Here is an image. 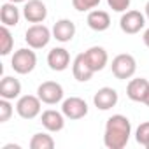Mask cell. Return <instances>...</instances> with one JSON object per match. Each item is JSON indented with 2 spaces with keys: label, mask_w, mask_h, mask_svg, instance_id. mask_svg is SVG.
Segmentation results:
<instances>
[{
  "label": "cell",
  "mask_w": 149,
  "mask_h": 149,
  "mask_svg": "<svg viewBox=\"0 0 149 149\" xmlns=\"http://www.w3.org/2000/svg\"><path fill=\"white\" fill-rule=\"evenodd\" d=\"M72 74H74V77H76L79 83H88L93 77L95 72L90 67L84 53H79L76 58H74V61H72Z\"/></svg>",
  "instance_id": "obj_13"
},
{
  "label": "cell",
  "mask_w": 149,
  "mask_h": 149,
  "mask_svg": "<svg viewBox=\"0 0 149 149\" xmlns=\"http://www.w3.org/2000/svg\"><path fill=\"white\" fill-rule=\"evenodd\" d=\"M61 112L65 114L67 119L77 121L88 114V104L81 97H70V98H65L61 102Z\"/></svg>",
  "instance_id": "obj_6"
},
{
  "label": "cell",
  "mask_w": 149,
  "mask_h": 149,
  "mask_svg": "<svg viewBox=\"0 0 149 149\" xmlns=\"http://www.w3.org/2000/svg\"><path fill=\"white\" fill-rule=\"evenodd\" d=\"M37 97L42 100V104L56 105L58 102L63 100V88L56 81H44L37 88Z\"/></svg>",
  "instance_id": "obj_8"
},
{
  "label": "cell",
  "mask_w": 149,
  "mask_h": 149,
  "mask_svg": "<svg viewBox=\"0 0 149 149\" xmlns=\"http://www.w3.org/2000/svg\"><path fill=\"white\" fill-rule=\"evenodd\" d=\"M144 26H146V14H142L140 11H125L119 19V28L128 35L139 33Z\"/></svg>",
  "instance_id": "obj_7"
},
{
  "label": "cell",
  "mask_w": 149,
  "mask_h": 149,
  "mask_svg": "<svg viewBox=\"0 0 149 149\" xmlns=\"http://www.w3.org/2000/svg\"><path fill=\"white\" fill-rule=\"evenodd\" d=\"M146 149H149V144H147V146H146Z\"/></svg>",
  "instance_id": "obj_31"
},
{
  "label": "cell",
  "mask_w": 149,
  "mask_h": 149,
  "mask_svg": "<svg viewBox=\"0 0 149 149\" xmlns=\"http://www.w3.org/2000/svg\"><path fill=\"white\" fill-rule=\"evenodd\" d=\"M47 65L54 72H63L70 65V54L65 47H53L47 53Z\"/></svg>",
  "instance_id": "obj_11"
},
{
  "label": "cell",
  "mask_w": 149,
  "mask_h": 149,
  "mask_svg": "<svg viewBox=\"0 0 149 149\" xmlns=\"http://www.w3.org/2000/svg\"><path fill=\"white\" fill-rule=\"evenodd\" d=\"M118 100H119L118 91H116L114 88H109V86L100 88V90L95 93V97H93V104H95V107L100 109V111H109V109L116 107Z\"/></svg>",
  "instance_id": "obj_10"
},
{
  "label": "cell",
  "mask_w": 149,
  "mask_h": 149,
  "mask_svg": "<svg viewBox=\"0 0 149 149\" xmlns=\"http://www.w3.org/2000/svg\"><path fill=\"white\" fill-rule=\"evenodd\" d=\"M51 39H53V30H49L42 23H33L25 32V40H26L28 47H32V49H42V47H46Z\"/></svg>",
  "instance_id": "obj_4"
},
{
  "label": "cell",
  "mask_w": 149,
  "mask_h": 149,
  "mask_svg": "<svg viewBox=\"0 0 149 149\" xmlns=\"http://www.w3.org/2000/svg\"><path fill=\"white\" fill-rule=\"evenodd\" d=\"M19 9L16 7L14 2H7L2 4V7H0V21H2V25L6 26H16L19 23Z\"/></svg>",
  "instance_id": "obj_19"
},
{
  "label": "cell",
  "mask_w": 149,
  "mask_h": 149,
  "mask_svg": "<svg viewBox=\"0 0 149 149\" xmlns=\"http://www.w3.org/2000/svg\"><path fill=\"white\" fill-rule=\"evenodd\" d=\"M142 104H146V105L149 107V91L146 93V97H144V100H142Z\"/></svg>",
  "instance_id": "obj_29"
},
{
  "label": "cell",
  "mask_w": 149,
  "mask_h": 149,
  "mask_svg": "<svg viewBox=\"0 0 149 149\" xmlns=\"http://www.w3.org/2000/svg\"><path fill=\"white\" fill-rule=\"evenodd\" d=\"M35 65H37V54L32 47H21V49L14 51V54L11 58V67L19 76L30 74L35 68Z\"/></svg>",
  "instance_id": "obj_2"
},
{
  "label": "cell",
  "mask_w": 149,
  "mask_h": 149,
  "mask_svg": "<svg viewBox=\"0 0 149 149\" xmlns=\"http://www.w3.org/2000/svg\"><path fill=\"white\" fill-rule=\"evenodd\" d=\"M4 149H21L18 144H7V146H4Z\"/></svg>",
  "instance_id": "obj_27"
},
{
  "label": "cell",
  "mask_w": 149,
  "mask_h": 149,
  "mask_svg": "<svg viewBox=\"0 0 149 149\" xmlns=\"http://www.w3.org/2000/svg\"><path fill=\"white\" fill-rule=\"evenodd\" d=\"M111 70H112V76L119 81H126L132 79L137 72V61L132 54L128 53H121L118 56H114L112 63H111Z\"/></svg>",
  "instance_id": "obj_3"
},
{
  "label": "cell",
  "mask_w": 149,
  "mask_h": 149,
  "mask_svg": "<svg viewBox=\"0 0 149 149\" xmlns=\"http://www.w3.org/2000/svg\"><path fill=\"white\" fill-rule=\"evenodd\" d=\"M23 16L28 23H44L47 18V7L42 0H26L23 6Z\"/></svg>",
  "instance_id": "obj_9"
},
{
  "label": "cell",
  "mask_w": 149,
  "mask_h": 149,
  "mask_svg": "<svg viewBox=\"0 0 149 149\" xmlns=\"http://www.w3.org/2000/svg\"><path fill=\"white\" fill-rule=\"evenodd\" d=\"M13 47H14V37H13L9 26L2 25V28H0V54L2 56L11 54Z\"/></svg>",
  "instance_id": "obj_20"
},
{
  "label": "cell",
  "mask_w": 149,
  "mask_h": 149,
  "mask_svg": "<svg viewBox=\"0 0 149 149\" xmlns=\"http://www.w3.org/2000/svg\"><path fill=\"white\" fill-rule=\"evenodd\" d=\"M9 2H14V4H21V2H26V0H9Z\"/></svg>",
  "instance_id": "obj_30"
},
{
  "label": "cell",
  "mask_w": 149,
  "mask_h": 149,
  "mask_svg": "<svg viewBox=\"0 0 149 149\" xmlns=\"http://www.w3.org/2000/svg\"><path fill=\"white\" fill-rule=\"evenodd\" d=\"M40 123L47 132H61L65 128V114L54 109H47L40 114Z\"/></svg>",
  "instance_id": "obj_12"
},
{
  "label": "cell",
  "mask_w": 149,
  "mask_h": 149,
  "mask_svg": "<svg viewBox=\"0 0 149 149\" xmlns=\"http://www.w3.org/2000/svg\"><path fill=\"white\" fill-rule=\"evenodd\" d=\"M13 112H14V107H13L11 100H7V98L0 100V123H7L11 119Z\"/></svg>",
  "instance_id": "obj_23"
},
{
  "label": "cell",
  "mask_w": 149,
  "mask_h": 149,
  "mask_svg": "<svg viewBox=\"0 0 149 149\" xmlns=\"http://www.w3.org/2000/svg\"><path fill=\"white\" fill-rule=\"evenodd\" d=\"M98 4H100V0H72V6H74V9H76V11H79V13L91 11V9H95Z\"/></svg>",
  "instance_id": "obj_24"
},
{
  "label": "cell",
  "mask_w": 149,
  "mask_h": 149,
  "mask_svg": "<svg viewBox=\"0 0 149 149\" xmlns=\"http://www.w3.org/2000/svg\"><path fill=\"white\" fill-rule=\"evenodd\" d=\"M86 23L91 30L95 32H105L111 26V16L107 11H100V9H93L88 13Z\"/></svg>",
  "instance_id": "obj_17"
},
{
  "label": "cell",
  "mask_w": 149,
  "mask_h": 149,
  "mask_svg": "<svg viewBox=\"0 0 149 149\" xmlns=\"http://www.w3.org/2000/svg\"><path fill=\"white\" fill-rule=\"evenodd\" d=\"M135 140L144 147L149 144V121H144L139 125V128L135 132Z\"/></svg>",
  "instance_id": "obj_22"
},
{
  "label": "cell",
  "mask_w": 149,
  "mask_h": 149,
  "mask_svg": "<svg viewBox=\"0 0 149 149\" xmlns=\"http://www.w3.org/2000/svg\"><path fill=\"white\" fill-rule=\"evenodd\" d=\"M54 139L49 133H35L30 139V149H53Z\"/></svg>",
  "instance_id": "obj_21"
},
{
  "label": "cell",
  "mask_w": 149,
  "mask_h": 149,
  "mask_svg": "<svg viewBox=\"0 0 149 149\" xmlns=\"http://www.w3.org/2000/svg\"><path fill=\"white\" fill-rule=\"evenodd\" d=\"M84 56L90 63V67L93 68V72H100L105 68L107 61H109V54L102 46H91L90 49L84 51Z\"/></svg>",
  "instance_id": "obj_14"
},
{
  "label": "cell",
  "mask_w": 149,
  "mask_h": 149,
  "mask_svg": "<svg viewBox=\"0 0 149 149\" xmlns=\"http://www.w3.org/2000/svg\"><path fill=\"white\" fill-rule=\"evenodd\" d=\"M76 35V23L70 19H58L53 25V39H56L58 42H70Z\"/></svg>",
  "instance_id": "obj_15"
},
{
  "label": "cell",
  "mask_w": 149,
  "mask_h": 149,
  "mask_svg": "<svg viewBox=\"0 0 149 149\" xmlns=\"http://www.w3.org/2000/svg\"><path fill=\"white\" fill-rule=\"evenodd\" d=\"M130 2H132V0H107L109 7H111L114 13H125V11L130 7Z\"/></svg>",
  "instance_id": "obj_25"
},
{
  "label": "cell",
  "mask_w": 149,
  "mask_h": 149,
  "mask_svg": "<svg viewBox=\"0 0 149 149\" xmlns=\"http://www.w3.org/2000/svg\"><path fill=\"white\" fill-rule=\"evenodd\" d=\"M144 14H146V18L149 19V0H147V4H146V7H144Z\"/></svg>",
  "instance_id": "obj_28"
},
{
  "label": "cell",
  "mask_w": 149,
  "mask_h": 149,
  "mask_svg": "<svg viewBox=\"0 0 149 149\" xmlns=\"http://www.w3.org/2000/svg\"><path fill=\"white\" fill-rule=\"evenodd\" d=\"M42 109V100L37 95H23L18 98L16 104V112L23 119H33L40 114Z\"/></svg>",
  "instance_id": "obj_5"
},
{
  "label": "cell",
  "mask_w": 149,
  "mask_h": 149,
  "mask_svg": "<svg viewBox=\"0 0 149 149\" xmlns=\"http://www.w3.org/2000/svg\"><path fill=\"white\" fill-rule=\"evenodd\" d=\"M149 91V81L144 79V77H135V79H130L128 86H126V97L132 100V102H140L144 100L146 93Z\"/></svg>",
  "instance_id": "obj_16"
},
{
  "label": "cell",
  "mask_w": 149,
  "mask_h": 149,
  "mask_svg": "<svg viewBox=\"0 0 149 149\" xmlns=\"http://www.w3.org/2000/svg\"><path fill=\"white\" fill-rule=\"evenodd\" d=\"M142 40H144V44H146V47H149V28L144 32V35H142Z\"/></svg>",
  "instance_id": "obj_26"
},
{
  "label": "cell",
  "mask_w": 149,
  "mask_h": 149,
  "mask_svg": "<svg viewBox=\"0 0 149 149\" xmlns=\"http://www.w3.org/2000/svg\"><path fill=\"white\" fill-rule=\"evenodd\" d=\"M19 95H21V83L16 77L6 76L0 81V97L2 98L14 100V98H19Z\"/></svg>",
  "instance_id": "obj_18"
},
{
  "label": "cell",
  "mask_w": 149,
  "mask_h": 149,
  "mask_svg": "<svg viewBox=\"0 0 149 149\" xmlns=\"http://www.w3.org/2000/svg\"><path fill=\"white\" fill-rule=\"evenodd\" d=\"M132 135V123L123 114H114L107 119L104 130V146L109 149H123L126 147Z\"/></svg>",
  "instance_id": "obj_1"
}]
</instances>
